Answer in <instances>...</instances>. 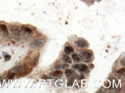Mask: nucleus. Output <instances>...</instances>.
I'll list each match as a JSON object with an SVG mask.
<instances>
[{
	"label": "nucleus",
	"instance_id": "f257e3e1",
	"mask_svg": "<svg viewBox=\"0 0 125 93\" xmlns=\"http://www.w3.org/2000/svg\"><path fill=\"white\" fill-rule=\"evenodd\" d=\"M30 45L32 48H39L43 46L44 42L41 39L35 38L31 41Z\"/></svg>",
	"mask_w": 125,
	"mask_h": 93
},
{
	"label": "nucleus",
	"instance_id": "f03ea898",
	"mask_svg": "<svg viewBox=\"0 0 125 93\" xmlns=\"http://www.w3.org/2000/svg\"><path fill=\"white\" fill-rule=\"evenodd\" d=\"M73 68L81 72H86L88 70V66L84 64H76L73 65Z\"/></svg>",
	"mask_w": 125,
	"mask_h": 93
},
{
	"label": "nucleus",
	"instance_id": "7ed1b4c3",
	"mask_svg": "<svg viewBox=\"0 0 125 93\" xmlns=\"http://www.w3.org/2000/svg\"><path fill=\"white\" fill-rule=\"evenodd\" d=\"M63 75V72L61 70H56L51 72L49 74L50 77L52 79L58 80L60 79Z\"/></svg>",
	"mask_w": 125,
	"mask_h": 93
},
{
	"label": "nucleus",
	"instance_id": "20e7f679",
	"mask_svg": "<svg viewBox=\"0 0 125 93\" xmlns=\"http://www.w3.org/2000/svg\"><path fill=\"white\" fill-rule=\"evenodd\" d=\"M91 54L89 52L86 51H82L79 54V57L83 60L88 61L91 57Z\"/></svg>",
	"mask_w": 125,
	"mask_h": 93
},
{
	"label": "nucleus",
	"instance_id": "39448f33",
	"mask_svg": "<svg viewBox=\"0 0 125 93\" xmlns=\"http://www.w3.org/2000/svg\"><path fill=\"white\" fill-rule=\"evenodd\" d=\"M27 68V66L25 64L19 66H15L13 67L10 71L14 72L15 73H21L24 70H25Z\"/></svg>",
	"mask_w": 125,
	"mask_h": 93
},
{
	"label": "nucleus",
	"instance_id": "423d86ee",
	"mask_svg": "<svg viewBox=\"0 0 125 93\" xmlns=\"http://www.w3.org/2000/svg\"><path fill=\"white\" fill-rule=\"evenodd\" d=\"M77 46L79 48H85L87 47L88 46L87 42L81 39H79L75 42Z\"/></svg>",
	"mask_w": 125,
	"mask_h": 93
},
{
	"label": "nucleus",
	"instance_id": "0eeeda50",
	"mask_svg": "<svg viewBox=\"0 0 125 93\" xmlns=\"http://www.w3.org/2000/svg\"><path fill=\"white\" fill-rule=\"evenodd\" d=\"M12 33L14 38L16 41H19L21 36V33L19 30L17 28H15L12 31Z\"/></svg>",
	"mask_w": 125,
	"mask_h": 93
},
{
	"label": "nucleus",
	"instance_id": "6e6552de",
	"mask_svg": "<svg viewBox=\"0 0 125 93\" xmlns=\"http://www.w3.org/2000/svg\"><path fill=\"white\" fill-rule=\"evenodd\" d=\"M65 74L67 78H70L73 76H78L77 74L76 73L74 70L72 69H66L65 71Z\"/></svg>",
	"mask_w": 125,
	"mask_h": 93
},
{
	"label": "nucleus",
	"instance_id": "1a4fd4ad",
	"mask_svg": "<svg viewBox=\"0 0 125 93\" xmlns=\"http://www.w3.org/2000/svg\"><path fill=\"white\" fill-rule=\"evenodd\" d=\"M0 34L2 33L4 36H8V31L7 30V26L3 24H0Z\"/></svg>",
	"mask_w": 125,
	"mask_h": 93
},
{
	"label": "nucleus",
	"instance_id": "9d476101",
	"mask_svg": "<svg viewBox=\"0 0 125 93\" xmlns=\"http://www.w3.org/2000/svg\"><path fill=\"white\" fill-rule=\"evenodd\" d=\"M78 78V76H73L69 78V79L68 80L67 82V86L68 87H71L72 86L74 83V80L76 78Z\"/></svg>",
	"mask_w": 125,
	"mask_h": 93
},
{
	"label": "nucleus",
	"instance_id": "9b49d317",
	"mask_svg": "<svg viewBox=\"0 0 125 93\" xmlns=\"http://www.w3.org/2000/svg\"><path fill=\"white\" fill-rule=\"evenodd\" d=\"M62 61L63 62L68 63L69 64H71L72 60L69 56L66 54H64L62 57Z\"/></svg>",
	"mask_w": 125,
	"mask_h": 93
},
{
	"label": "nucleus",
	"instance_id": "f8f14e48",
	"mask_svg": "<svg viewBox=\"0 0 125 93\" xmlns=\"http://www.w3.org/2000/svg\"><path fill=\"white\" fill-rule=\"evenodd\" d=\"M74 51V49L71 46H67L64 48V51L67 54H71Z\"/></svg>",
	"mask_w": 125,
	"mask_h": 93
},
{
	"label": "nucleus",
	"instance_id": "ddd939ff",
	"mask_svg": "<svg viewBox=\"0 0 125 93\" xmlns=\"http://www.w3.org/2000/svg\"><path fill=\"white\" fill-rule=\"evenodd\" d=\"M22 32L25 33V34H32L33 32V31L32 29H31L28 27H24L21 28Z\"/></svg>",
	"mask_w": 125,
	"mask_h": 93
},
{
	"label": "nucleus",
	"instance_id": "4468645a",
	"mask_svg": "<svg viewBox=\"0 0 125 93\" xmlns=\"http://www.w3.org/2000/svg\"><path fill=\"white\" fill-rule=\"evenodd\" d=\"M72 57L73 60L74 62L75 63H79L81 61V59L79 56L76 54H74L72 55Z\"/></svg>",
	"mask_w": 125,
	"mask_h": 93
},
{
	"label": "nucleus",
	"instance_id": "2eb2a0df",
	"mask_svg": "<svg viewBox=\"0 0 125 93\" xmlns=\"http://www.w3.org/2000/svg\"><path fill=\"white\" fill-rule=\"evenodd\" d=\"M69 67V65L66 63L61 64L58 65L57 66H56L55 69L56 70H62V69L64 70L65 68Z\"/></svg>",
	"mask_w": 125,
	"mask_h": 93
},
{
	"label": "nucleus",
	"instance_id": "dca6fc26",
	"mask_svg": "<svg viewBox=\"0 0 125 93\" xmlns=\"http://www.w3.org/2000/svg\"><path fill=\"white\" fill-rule=\"evenodd\" d=\"M3 56L5 58V60L6 62L9 61L10 60L11 58V56L10 54H9L7 52H3Z\"/></svg>",
	"mask_w": 125,
	"mask_h": 93
},
{
	"label": "nucleus",
	"instance_id": "f3484780",
	"mask_svg": "<svg viewBox=\"0 0 125 93\" xmlns=\"http://www.w3.org/2000/svg\"><path fill=\"white\" fill-rule=\"evenodd\" d=\"M125 69L124 68L120 69L116 72V73L119 76H124L125 75Z\"/></svg>",
	"mask_w": 125,
	"mask_h": 93
},
{
	"label": "nucleus",
	"instance_id": "a211bd4d",
	"mask_svg": "<svg viewBox=\"0 0 125 93\" xmlns=\"http://www.w3.org/2000/svg\"><path fill=\"white\" fill-rule=\"evenodd\" d=\"M15 76H16V73H15L10 72L9 73H8V75H7V77L9 79L11 80V79H13V78H14Z\"/></svg>",
	"mask_w": 125,
	"mask_h": 93
},
{
	"label": "nucleus",
	"instance_id": "6ab92c4d",
	"mask_svg": "<svg viewBox=\"0 0 125 93\" xmlns=\"http://www.w3.org/2000/svg\"><path fill=\"white\" fill-rule=\"evenodd\" d=\"M125 57H124L123 59H122L120 61L121 64V65H122V66H123V67H124V66H125Z\"/></svg>",
	"mask_w": 125,
	"mask_h": 93
},
{
	"label": "nucleus",
	"instance_id": "aec40b11",
	"mask_svg": "<svg viewBox=\"0 0 125 93\" xmlns=\"http://www.w3.org/2000/svg\"><path fill=\"white\" fill-rule=\"evenodd\" d=\"M84 75L83 74H80L79 77L80 79V80H82V79H84Z\"/></svg>",
	"mask_w": 125,
	"mask_h": 93
},
{
	"label": "nucleus",
	"instance_id": "412c9836",
	"mask_svg": "<svg viewBox=\"0 0 125 93\" xmlns=\"http://www.w3.org/2000/svg\"><path fill=\"white\" fill-rule=\"evenodd\" d=\"M98 0V1H99H99H100L101 0Z\"/></svg>",
	"mask_w": 125,
	"mask_h": 93
},
{
	"label": "nucleus",
	"instance_id": "4be33fe9",
	"mask_svg": "<svg viewBox=\"0 0 125 93\" xmlns=\"http://www.w3.org/2000/svg\"><path fill=\"white\" fill-rule=\"evenodd\" d=\"M92 0L93 1H94L95 0Z\"/></svg>",
	"mask_w": 125,
	"mask_h": 93
},
{
	"label": "nucleus",
	"instance_id": "5701e85b",
	"mask_svg": "<svg viewBox=\"0 0 125 93\" xmlns=\"http://www.w3.org/2000/svg\"></svg>",
	"mask_w": 125,
	"mask_h": 93
}]
</instances>
